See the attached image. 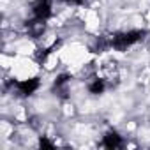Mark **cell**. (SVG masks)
<instances>
[{
	"mask_svg": "<svg viewBox=\"0 0 150 150\" xmlns=\"http://www.w3.org/2000/svg\"><path fill=\"white\" fill-rule=\"evenodd\" d=\"M146 35V30H129V32H118L110 37V48L117 51H125L132 44L143 41Z\"/></svg>",
	"mask_w": 150,
	"mask_h": 150,
	"instance_id": "cell-1",
	"label": "cell"
},
{
	"mask_svg": "<svg viewBox=\"0 0 150 150\" xmlns=\"http://www.w3.org/2000/svg\"><path fill=\"white\" fill-rule=\"evenodd\" d=\"M32 14H34V18L46 21L51 16V2H50V0H34Z\"/></svg>",
	"mask_w": 150,
	"mask_h": 150,
	"instance_id": "cell-2",
	"label": "cell"
},
{
	"mask_svg": "<svg viewBox=\"0 0 150 150\" xmlns=\"http://www.w3.org/2000/svg\"><path fill=\"white\" fill-rule=\"evenodd\" d=\"M13 85L18 88V92L21 96L28 97L39 88V78H30V80H23V81H13Z\"/></svg>",
	"mask_w": 150,
	"mask_h": 150,
	"instance_id": "cell-3",
	"label": "cell"
},
{
	"mask_svg": "<svg viewBox=\"0 0 150 150\" xmlns=\"http://www.w3.org/2000/svg\"><path fill=\"white\" fill-rule=\"evenodd\" d=\"M44 30H46V23H44V20H37V18H34V20H30V21H27V32H28V35L30 37H41L42 34H44Z\"/></svg>",
	"mask_w": 150,
	"mask_h": 150,
	"instance_id": "cell-4",
	"label": "cell"
},
{
	"mask_svg": "<svg viewBox=\"0 0 150 150\" xmlns=\"http://www.w3.org/2000/svg\"><path fill=\"white\" fill-rule=\"evenodd\" d=\"M103 146H106L110 150H115V148L122 146V136L117 131H108L103 138Z\"/></svg>",
	"mask_w": 150,
	"mask_h": 150,
	"instance_id": "cell-5",
	"label": "cell"
},
{
	"mask_svg": "<svg viewBox=\"0 0 150 150\" xmlns=\"http://www.w3.org/2000/svg\"><path fill=\"white\" fill-rule=\"evenodd\" d=\"M104 90H106V83H104V80L96 78V80H92V81L88 83V92L94 94V96H101Z\"/></svg>",
	"mask_w": 150,
	"mask_h": 150,
	"instance_id": "cell-6",
	"label": "cell"
},
{
	"mask_svg": "<svg viewBox=\"0 0 150 150\" xmlns=\"http://www.w3.org/2000/svg\"><path fill=\"white\" fill-rule=\"evenodd\" d=\"M69 80H71V74H58V76L55 78L53 88L55 90H64V87L69 83Z\"/></svg>",
	"mask_w": 150,
	"mask_h": 150,
	"instance_id": "cell-7",
	"label": "cell"
},
{
	"mask_svg": "<svg viewBox=\"0 0 150 150\" xmlns=\"http://www.w3.org/2000/svg\"><path fill=\"white\" fill-rule=\"evenodd\" d=\"M39 146H41V148H53L55 145H53V143H51L46 136H42V138L39 139Z\"/></svg>",
	"mask_w": 150,
	"mask_h": 150,
	"instance_id": "cell-8",
	"label": "cell"
},
{
	"mask_svg": "<svg viewBox=\"0 0 150 150\" xmlns=\"http://www.w3.org/2000/svg\"><path fill=\"white\" fill-rule=\"evenodd\" d=\"M64 2H67V4H74V6H80V4L85 2V0H64Z\"/></svg>",
	"mask_w": 150,
	"mask_h": 150,
	"instance_id": "cell-9",
	"label": "cell"
}]
</instances>
